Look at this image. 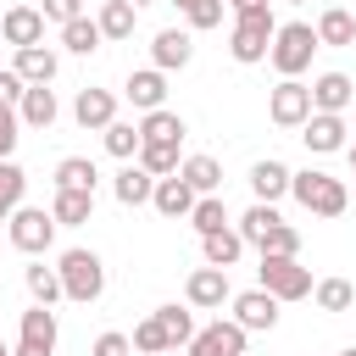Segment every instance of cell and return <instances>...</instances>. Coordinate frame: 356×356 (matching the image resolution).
<instances>
[{
	"mask_svg": "<svg viewBox=\"0 0 356 356\" xmlns=\"http://www.w3.org/2000/svg\"><path fill=\"white\" fill-rule=\"evenodd\" d=\"M39 11H44V22H72V17H83V0H44Z\"/></svg>",
	"mask_w": 356,
	"mask_h": 356,
	"instance_id": "43",
	"label": "cell"
},
{
	"mask_svg": "<svg viewBox=\"0 0 356 356\" xmlns=\"http://www.w3.org/2000/svg\"><path fill=\"white\" fill-rule=\"evenodd\" d=\"M222 11H228V0H195V6H184L189 28H217V22H222Z\"/></svg>",
	"mask_w": 356,
	"mask_h": 356,
	"instance_id": "42",
	"label": "cell"
},
{
	"mask_svg": "<svg viewBox=\"0 0 356 356\" xmlns=\"http://www.w3.org/2000/svg\"><path fill=\"white\" fill-rule=\"evenodd\" d=\"M189 222H195V234H217V228H228V206H222V195H200L195 211H189Z\"/></svg>",
	"mask_w": 356,
	"mask_h": 356,
	"instance_id": "36",
	"label": "cell"
},
{
	"mask_svg": "<svg viewBox=\"0 0 356 356\" xmlns=\"http://www.w3.org/2000/svg\"><path fill=\"white\" fill-rule=\"evenodd\" d=\"M172 6H178V11H184V6H195V0H172Z\"/></svg>",
	"mask_w": 356,
	"mask_h": 356,
	"instance_id": "49",
	"label": "cell"
},
{
	"mask_svg": "<svg viewBox=\"0 0 356 356\" xmlns=\"http://www.w3.org/2000/svg\"><path fill=\"white\" fill-rule=\"evenodd\" d=\"M111 189H117V200H122V206H145V200L156 195V172H145L139 161H128V167L117 172V184H111Z\"/></svg>",
	"mask_w": 356,
	"mask_h": 356,
	"instance_id": "22",
	"label": "cell"
},
{
	"mask_svg": "<svg viewBox=\"0 0 356 356\" xmlns=\"http://www.w3.org/2000/svg\"><path fill=\"white\" fill-rule=\"evenodd\" d=\"M289 6H300V0H289Z\"/></svg>",
	"mask_w": 356,
	"mask_h": 356,
	"instance_id": "53",
	"label": "cell"
},
{
	"mask_svg": "<svg viewBox=\"0 0 356 356\" xmlns=\"http://www.w3.org/2000/svg\"><path fill=\"white\" fill-rule=\"evenodd\" d=\"M11 356H50V350H33V345H17Z\"/></svg>",
	"mask_w": 356,
	"mask_h": 356,
	"instance_id": "47",
	"label": "cell"
},
{
	"mask_svg": "<svg viewBox=\"0 0 356 356\" xmlns=\"http://www.w3.org/2000/svg\"><path fill=\"white\" fill-rule=\"evenodd\" d=\"M273 33H278L273 6H267V11H239V17H234V28H228V56H234L239 67H256V61H267Z\"/></svg>",
	"mask_w": 356,
	"mask_h": 356,
	"instance_id": "1",
	"label": "cell"
},
{
	"mask_svg": "<svg viewBox=\"0 0 356 356\" xmlns=\"http://www.w3.org/2000/svg\"><path fill=\"white\" fill-rule=\"evenodd\" d=\"M256 278H261V289H273L278 300H306V295L317 289V284H312V273H306L295 256H261Z\"/></svg>",
	"mask_w": 356,
	"mask_h": 356,
	"instance_id": "6",
	"label": "cell"
},
{
	"mask_svg": "<svg viewBox=\"0 0 356 356\" xmlns=\"http://www.w3.org/2000/svg\"><path fill=\"white\" fill-rule=\"evenodd\" d=\"M317 39H323V44H334V50L356 44V17H350L345 6H328V11L317 17Z\"/></svg>",
	"mask_w": 356,
	"mask_h": 356,
	"instance_id": "23",
	"label": "cell"
},
{
	"mask_svg": "<svg viewBox=\"0 0 356 356\" xmlns=\"http://www.w3.org/2000/svg\"><path fill=\"white\" fill-rule=\"evenodd\" d=\"M312 295H317V306H323V312H350V306H356V289H350V278H323Z\"/></svg>",
	"mask_w": 356,
	"mask_h": 356,
	"instance_id": "37",
	"label": "cell"
},
{
	"mask_svg": "<svg viewBox=\"0 0 356 356\" xmlns=\"http://www.w3.org/2000/svg\"><path fill=\"white\" fill-rule=\"evenodd\" d=\"M345 150H350V167H356V139H350V145H345Z\"/></svg>",
	"mask_w": 356,
	"mask_h": 356,
	"instance_id": "48",
	"label": "cell"
},
{
	"mask_svg": "<svg viewBox=\"0 0 356 356\" xmlns=\"http://www.w3.org/2000/svg\"><path fill=\"white\" fill-rule=\"evenodd\" d=\"M195 189H189V178L184 172H167V178H156V195H150V206L161 211V217H189L195 211Z\"/></svg>",
	"mask_w": 356,
	"mask_h": 356,
	"instance_id": "13",
	"label": "cell"
},
{
	"mask_svg": "<svg viewBox=\"0 0 356 356\" xmlns=\"http://www.w3.org/2000/svg\"><path fill=\"white\" fill-rule=\"evenodd\" d=\"M22 284H28V295H33L39 306H56V300L67 295V284H61V267H44V261H33V267L22 273Z\"/></svg>",
	"mask_w": 356,
	"mask_h": 356,
	"instance_id": "25",
	"label": "cell"
},
{
	"mask_svg": "<svg viewBox=\"0 0 356 356\" xmlns=\"http://www.w3.org/2000/svg\"><path fill=\"white\" fill-rule=\"evenodd\" d=\"M278 222H284V217H278V206L256 200V206H250V211L239 217V239H245V245H261V239H267V234H273Z\"/></svg>",
	"mask_w": 356,
	"mask_h": 356,
	"instance_id": "31",
	"label": "cell"
},
{
	"mask_svg": "<svg viewBox=\"0 0 356 356\" xmlns=\"http://www.w3.org/2000/svg\"><path fill=\"white\" fill-rule=\"evenodd\" d=\"M189 56H195V39H189L184 28H161V33H156V44H150V61H156L161 72L189 67Z\"/></svg>",
	"mask_w": 356,
	"mask_h": 356,
	"instance_id": "14",
	"label": "cell"
},
{
	"mask_svg": "<svg viewBox=\"0 0 356 356\" xmlns=\"http://www.w3.org/2000/svg\"><path fill=\"white\" fill-rule=\"evenodd\" d=\"M339 356H356V345H350V350H339Z\"/></svg>",
	"mask_w": 356,
	"mask_h": 356,
	"instance_id": "50",
	"label": "cell"
},
{
	"mask_svg": "<svg viewBox=\"0 0 356 356\" xmlns=\"http://www.w3.org/2000/svg\"><path fill=\"white\" fill-rule=\"evenodd\" d=\"M200 250H206L211 267H234L239 250H245V239H239V228H217V234H200Z\"/></svg>",
	"mask_w": 356,
	"mask_h": 356,
	"instance_id": "28",
	"label": "cell"
},
{
	"mask_svg": "<svg viewBox=\"0 0 356 356\" xmlns=\"http://www.w3.org/2000/svg\"><path fill=\"white\" fill-rule=\"evenodd\" d=\"M317 44H323V39H317V28H312V22H278L267 61H273L284 78H300V72L312 67V50H317Z\"/></svg>",
	"mask_w": 356,
	"mask_h": 356,
	"instance_id": "2",
	"label": "cell"
},
{
	"mask_svg": "<svg viewBox=\"0 0 356 356\" xmlns=\"http://www.w3.org/2000/svg\"><path fill=\"white\" fill-rule=\"evenodd\" d=\"M134 161H139L145 172H156V178H167V172H178V167H184V161H178V145H172V139H145Z\"/></svg>",
	"mask_w": 356,
	"mask_h": 356,
	"instance_id": "27",
	"label": "cell"
},
{
	"mask_svg": "<svg viewBox=\"0 0 356 356\" xmlns=\"http://www.w3.org/2000/svg\"><path fill=\"white\" fill-rule=\"evenodd\" d=\"M261 256H300V234L289 222H278L267 239H261Z\"/></svg>",
	"mask_w": 356,
	"mask_h": 356,
	"instance_id": "40",
	"label": "cell"
},
{
	"mask_svg": "<svg viewBox=\"0 0 356 356\" xmlns=\"http://www.w3.org/2000/svg\"><path fill=\"white\" fill-rule=\"evenodd\" d=\"M350 89H356V83H350L345 72H323V78L312 83V111H345V106H350Z\"/></svg>",
	"mask_w": 356,
	"mask_h": 356,
	"instance_id": "21",
	"label": "cell"
},
{
	"mask_svg": "<svg viewBox=\"0 0 356 356\" xmlns=\"http://www.w3.org/2000/svg\"><path fill=\"white\" fill-rule=\"evenodd\" d=\"M134 6H150V0H134Z\"/></svg>",
	"mask_w": 356,
	"mask_h": 356,
	"instance_id": "52",
	"label": "cell"
},
{
	"mask_svg": "<svg viewBox=\"0 0 356 356\" xmlns=\"http://www.w3.org/2000/svg\"><path fill=\"white\" fill-rule=\"evenodd\" d=\"M22 95H28V83L17 78V67H6V72H0V100H6V106H22Z\"/></svg>",
	"mask_w": 356,
	"mask_h": 356,
	"instance_id": "44",
	"label": "cell"
},
{
	"mask_svg": "<svg viewBox=\"0 0 356 356\" xmlns=\"http://www.w3.org/2000/svg\"><path fill=\"white\" fill-rule=\"evenodd\" d=\"M139 134H145V139H172V145H178L189 128H184V117H178V111L156 106V111H145V117H139Z\"/></svg>",
	"mask_w": 356,
	"mask_h": 356,
	"instance_id": "32",
	"label": "cell"
},
{
	"mask_svg": "<svg viewBox=\"0 0 356 356\" xmlns=\"http://www.w3.org/2000/svg\"><path fill=\"white\" fill-rule=\"evenodd\" d=\"M0 356H11V350H6V345H0Z\"/></svg>",
	"mask_w": 356,
	"mask_h": 356,
	"instance_id": "51",
	"label": "cell"
},
{
	"mask_svg": "<svg viewBox=\"0 0 356 356\" xmlns=\"http://www.w3.org/2000/svg\"><path fill=\"white\" fill-rule=\"evenodd\" d=\"M134 350H145V356H161V350H172V339H167V328H161V317L150 312L139 328H134Z\"/></svg>",
	"mask_w": 356,
	"mask_h": 356,
	"instance_id": "38",
	"label": "cell"
},
{
	"mask_svg": "<svg viewBox=\"0 0 356 356\" xmlns=\"http://www.w3.org/2000/svg\"><path fill=\"white\" fill-rule=\"evenodd\" d=\"M122 95L134 100V111H156L167 100V72L161 67H139V72H128V89Z\"/></svg>",
	"mask_w": 356,
	"mask_h": 356,
	"instance_id": "15",
	"label": "cell"
},
{
	"mask_svg": "<svg viewBox=\"0 0 356 356\" xmlns=\"http://www.w3.org/2000/svg\"><path fill=\"white\" fill-rule=\"evenodd\" d=\"M278 295L273 289H245V295H234V323L239 328H273L278 323Z\"/></svg>",
	"mask_w": 356,
	"mask_h": 356,
	"instance_id": "11",
	"label": "cell"
},
{
	"mask_svg": "<svg viewBox=\"0 0 356 356\" xmlns=\"http://www.w3.org/2000/svg\"><path fill=\"white\" fill-rule=\"evenodd\" d=\"M267 117H273L278 128H300V122L312 117V83H300V78H284V83L267 95Z\"/></svg>",
	"mask_w": 356,
	"mask_h": 356,
	"instance_id": "7",
	"label": "cell"
},
{
	"mask_svg": "<svg viewBox=\"0 0 356 356\" xmlns=\"http://www.w3.org/2000/svg\"><path fill=\"white\" fill-rule=\"evenodd\" d=\"M178 172L189 178V189H195V195H217V189H222V167H217L211 156H189Z\"/></svg>",
	"mask_w": 356,
	"mask_h": 356,
	"instance_id": "33",
	"label": "cell"
},
{
	"mask_svg": "<svg viewBox=\"0 0 356 356\" xmlns=\"http://www.w3.org/2000/svg\"><path fill=\"white\" fill-rule=\"evenodd\" d=\"M17 111H22L28 128H50V122H56V89H50V83H28V95H22Z\"/></svg>",
	"mask_w": 356,
	"mask_h": 356,
	"instance_id": "24",
	"label": "cell"
},
{
	"mask_svg": "<svg viewBox=\"0 0 356 356\" xmlns=\"http://www.w3.org/2000/svg\"><path fill=\"white\" fill-rule=\"evenodd\" d=\"M72 117H78L83 128H111V122H117V95H111V89H78Z\"/></svg>",
	"mask_w": 356,
	"mask_h": 356,
	"instance_id": "16",
	"label": "cell"
},
{
	"mask_svg": "<svg viewBox=\"0 0 356 356\" xmlns=\"http://www.w3.org/2000/svg\"><path fill=\"white\" fill-rule=\"evenodd\" d=\"M95 22H100V33H106V39H128V33H134V22H139V6H134V0H106Z\"/></svg>",
	"mask_w": 356,
	"mask_h": 356,
	"instance_id": "26",
	"label": "cell"
},
{
	"mask_svg": "<svg viewBox=\"0 0 356 356\" xmlns=\"http://www.w3.org/2000/svg\"><path fill=\"white\" fill-rule=\"evenodd\" d=\"M22 189H28V172L17 161H0V222L22 206Z\"/></svg>",
	"mask_w": 356,
	"mask_h": 356,
	"instance_id": "35",
	"label": "cell"
},
{
	"mask_svg": "<svg viewBox=\"0 0 356 356\" xmlns=\"http://www.w3.org/2000/svg\"><path fill=\"white\" fill-rule=\"evenodd\" d=\"M345 134H350V128H345L339 111H312V117L300 122V139H306L312 156H334V150H345V145H350Z\"/></svg>",
	"mask_w": 356,
	"mask_h": 356,
	"instance_id": "9",
	"label": "cell"
},
{
	"mask_svg": "<svg viewBox=\"0 0 356 356\" xmlns=\"http://www.w3.org/2000/svg\"><path fill=\"white\" fill-rule=\"evenodd\" d=\"M128 350H134V339H128V334H100L89 356H128Z\"/></svg>",
	"mask_w": 356,
	"mask_h": 356,
	"instance_id": "45",
	"label": "cell"
},
{
	"mask_svg": "<svg viewBox=\"0 0 356 356\" xmlns=\"http://www.w3.org/2000/svg\"><path fill=\"white\" fill-rule=\"evenodd\" d=\"M50 217H56L61 228H78V222H89V217H95V189H56V200H50Z\"/></svg>",
	"mask_w": 356,
	"mask_h": 356,
	"instance_id": "18",
	"label": "cell"
},
{
	"mask_svg": "<svg viewBox=\"0 0 356 356\" xmlns=\"http://www.w3.org/2000/svg\"><path fill=\"white\" fill-rule=\"evenodd\" d=\"M100 134H106V150H111L117 161H134V156H139V145H145L139 122H111V128H100Z\"/></svg>",
	"mask_w": 356,
	"mask_h": 356,
	"instance_id": "34",
	"label": "cell"
},
{
	"mask_svg": "<svg viewBox=\"0 0 356 356\" xmlns=\"http://www.w3.org/2000/svg\"><path fill=\"white\" fill-rule=\"evenodd\" d=\"M100 184V167L89 161V156H67V161H56V189H95Z\"/></svg>",
	"mask_w": 356,
	"mask_h": 356,
	"instance_id": "30",
	"label": "cell"
},
{
	"mask_svg": "<svg viewBox=\"0 0 356 356\" xmlns=\"http://www.w3.org/2000/svg\"><path fill=\"white\" fill-rule=\"evenodd\" d=\"M56 217L44 211V206H17L11 217H6V234H11V245L22 250V256H44L50 250V239H56Z\"/></svg>",
	"mask_w": 356,
	"mask_h": 356,
	"instance_id": "5",
	"label": "cell"
},
{
	"mask_svg": "<svg viewBox=\"0 0 356 356\" xmlns=\"http://www.w3.org/2000/svg\"><path fill=\"white\" fill-rule=\"evenodd\" d=\"M184 295H189V306H200V312H217L222 300H234V289H228V267H195L189 273V284H184Z\"/></svg>",
	"mask_w": 356,
	"mask_h": 356,
	"instance_id": "10",
	"label": "cell"
},
{
	"mask_svg": "<svg viewBox=\"0 0 356 356\" xmlns=\"http://www.w3.org/2000/svg\"><path fill=\"white\" fill-rule=\"evenodd\" d=\"M289 195H295L312 217H339V211L350 206V189H345L339 178H328V172H317V167L295 172V178H289Z\"/></svg>",
	"mask_w": 356,
	"mask_h": 356,
	"instance_id": "3",
	"label": "cell"
},
{
	"mask_svg": "<svg viewBox=\"0 0 356 356\" xmlns=\"http://www.w3.org/2000/svg\"><path fill=\"white\" fill-rule=\"evenodd\" d=\"M61 284H67V300H78V306H89V300H100L106 295V261L95 256V250H61Z\"/></svg>",
	"mask_w": 356,
	"mask_h": 356,
	"instance_id": "4",
	"label": "cell"
},
{
	"mask_svg": "<svg viewBox=\"0 0 356 356\" xmlns=\"http://www.w3.org/2000/svg\"><path fill=\"white\" fill-rule=\"evenodd\" d=\"M22 345H33V350H50V356H56V312H50V306H39V300H33V306L22 312Z\"/></svg>",
	"mask_w": 356,
	"mask_h": 356,
	"instance_id": "20",
	"label": "cell"
},
{
	"mask_svg": "<svg viewBox=\"0 0 356 356\" xmlns=\"http://www.w3.org/2000/svg\"><path fill=\"white\" fill-rule=\"evenodd\" d=\"M17 128H22V111L0 100V161H11V150H17V139H22Z\"/></svg>",
	"mask_w": 356,
	"mask_h": 356,
	"instance_id": "41",
	"label": "cell"
},
{
	"mask_svg": "<svg viewBox=\"0 0 356 356\" xmlns=\"http://www.w3.org/2000/svg\"><path fill=\"white\" fill-rule=\"evenodd\" d=\"M0 33H6V44H44V11L39 6H11L6 17H0Z\"/></svg>",
	"mask_w": 356,
	"mask_h": 356,
	"instance_id": "12",
	"label": "cell"
},
{
	"mask_svg": "<svg viewBox=\"0 0 356 356\" xmlns=\"http://www.w3.org/2000/svg\"><path fill=\"white\" fill-rule=\"evenodd\" d=\"M245 334L250 328H239L234 317H217L211 328H195L189 356H245Z\"/></svg>",
	"mask_w": 356,
	"mask_h": 356,
	"instance_id": "8",
	"label": "cell"
},
{
	"mask_svg": "<svg viewBox=\"0 0 356 356\" xmlns=\"http://www.w3.org/2000/svg\"><path fill=\"white\" fill-rule=\"evenodd\" d=\"M156 317H161V328H167L172 345H189V339H195V317H189L184 306H156Z\"/></svg>",
	"mask_w": 356,
	"mask_h": 356,
	"instance_id": "39",
	"label": "cell"
},
{
	"mask_svg": "<svg viewBox=\"0 0 356 356\" xmlns=\"http://www.w3.org/2000/svg\"><path fill=\"white\" fill-rule=\"evenodd\" d=\"M100 22L95 17H72V22H61V44L72 50V56H89V50H100Z\"/></svg>",
	"mask_w": 356,
	"mask_h": 356,
	"instance_id": "29",
	"label": "cell"
},
{
	"mask_svg": "<svg viewBox=\"0 0 356 356\" xmlns=\"http://www.w3.org/2000/svg\"><path fill=\"white\" fill-rule=\"evenodd\" d=\"M267 6H273V0H228V11H234V17H239V11H267Z\"/></svg>",
	"mask_w": 356,
	"mask_h": 356,
	"instance_id": "46",
	"label": "cell"
},
{
	"mask_svg": "<svg viewBox=\"0 0 356 356\" xmlns=\"http://www.w3.org/2000/svg\"><path fill=\"white\" fill-rule=\"evenodd\" d=\"M289 178H295V172H289L284 161H273V156L250 167V189H256V200H267V206H278V200L289 195Z\"/></svg>",
	"mask_w": 356,
	"mask_h": 356,
	"instance_id": "17",
	"label": "cell"
},
{
	"mask_svg": "<svg viewBox=\"0 0 356 356\" xmlns=\"http://www.w3.org/2000/svg\"><path fill=\"white\" fill-rule=\"evenodd\" d=\"M11 67H17L22 83H50V78H56V50H50V44H22Z\"/></svg>",
	"mask_w": 356,
	"mask_h": 356,
	"instance_id": "19",
	"label": "cell"
}]
</instances>
